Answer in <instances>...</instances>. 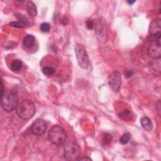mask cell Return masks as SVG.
Wrapping results in <instances>:
<instances>
[{"instance_id":"7402d4cb","label":"cell","mask_w":161,"mask_h":161,"mask_svg":"<svg viewBox=\"0 0 161 161\" xmlns=\"http://www.w3.org/2000/svg\"><path fill=\"white\" fill-rule=\"evenodd\" d=\"M86 24L87 28L89 30L92 29V28L94 27V22L92 20H91V19H88V20L86 21Z\"/></svg>"},{"instance_id":"7a4b0ae2","label":"cell","mask_w":161,"mask_h":161,"mask_svg":"<svg viewBox=\"0 0 161 161\" xmlns=\"http://www.w3.org/2000/svg\"><path fill=\"white\" fill-rule=\"evenodd\" d=\"M67 135L65 130L60 126H52L48 132V139L53 145L60 146L65 143Z\"/></svg>"},{"instance_id":"5b68a950","label":"cell","mask_w":161,"mask_h":161,"mask_svg":"<svg viewBox=\"0 0 161 161\" xmlns=\"http://www.w3.org/2000/svg\"><path fill=\"white\" fill-rule=\"evenodd\" d=\"M75 52L79 65L82 69H87L89 65V56L84 47L82 45L77 43L75 46Z\"/></svg>"},{"instance_id":"cb8c5ba5","label":"cell","mask_w":161,"mask_h":161,"mask_svg":"<svg viewBox=\"0 0 161 161\" xmlns=\"http://www.w3.org/2000/svg\"><path fill=\"white\" fill-rule=\"evenodd\" d=\"M1 96L4 93V87H3V82H2V81H1Z\"/></svg>"},{"instance_id":"7c38bea8","label":"cell","mask_w":161,"mask_h":161,"mask_svg":"<svg viewBox=\"0 0 161 161\" xmlns=\"http://www.w3.org/2000/svg\"><path fill=\"white\" fill-rule=\"evenodd\" d=\"M28 25L27 20L24 17L19 16L18 17V20L16 21H13L9 23V25L13 27L19 28H24Z\"/></svg>"},{"instance_id":"44dd1931","label":"cell","mask_w":161,"mask_h":161,"mask_svg":"<svg viewBox=\"0 0 161 161\" xmlns=\"http://www.w3.org/2000/svg\"><path fill=\"white\" fill-rule=\"evenodd\" d=\"M133 70L131 69H126L123 71V74L125 78H130L133 75Z\"/></svg>"},{"instance_id":"e0dca14e","label":"cell","mask_w":161,"mask_h":161,"mask_svg":"<svg viewBox=\"0 0 161 161\" xmlns=\"http://www.w3.org/2000/svg\"><path fill=\"white\" fill-rule=\"evenodd\" d=\"M118 117L123 120H130L131 118V113L129 110L125 109L118 114Z\"/></svg>"},{"instance_id":"ba28073f","label":"cell","mask_w":161,"mask_h":161,"mask_svg":"<svg viewBox=\"0 0 161 161\" xmlns=\"http://www.w3.org/2000/svg\"><path fill=\"white\" fill-rule=\"evenodd\" d=\"M108 84L113 92H119L121 85V75L120 72L118 71L112 72L108 77Z\"/></svg>"},{"instance_id":"603a6c76","label":"cell","mask_w":161,"mask_h":161,"mask_svg":"<svg viewBox=\"0 0 161 161\" xmlns=\"http://www.w3.org/2000/svg\"><path fill=\"white\" fill-rule=\"evenodd\" d=\"M77 160H91V159L87 157H82L79 158Z\"/></svg>"},{"instance_id":"30bf717a","label":"cell","mask_w":161,"mask_h":161,"mask_svg":"<svg viewBox=\"0 0 161 161\" xmlns=\"http://www.w3.org/2000/svg\"><path fill=\"white\" fill-rule=\"evenodd\" d=\"M161 30V23H160V19L157 18L153 20L149 26L148 32L150 35L155 36L157 34L160 33Z\"/></svg>"},{"instance_id":"4fadbf2b","label":"cell","mask_w":161,"mask_h":161,"mask_svg":"<svg viewBox=\"0 0 161 161\" xmlns=\"http://www.w3.org/2000/svg\"><path fill=\"white\" fill-rule=\"evenodd\" d=\"M140 123L143 127V128L147 131H150L153 128V124L150 120V119L147 116H143L140 119Z\"/></svg>"},{"instance_id":"9c48e42d","label":"cell","mask_w":161,"mask_h":161,"mask_svg":"<svg viewBox=\"0 0 161 161\" xmlns=\"http://www.w3.org/2000/svg\"><path fill=\"white\" fill-rule=\"evenodd\" d=\"M47 130V125L45 121L42 119H36L31 125V133L36 136L42 135Z\"/></svg>"},{"instance_id":"52a82bcc","label":"cell","mask_w":161,"mask_h":161,"mask_svg":"<svg viewBox=\"0 0 161 161\" xmlns=\"http://www.w3.org/2000/svg\"><path fill=\"white\" fill-rule=\"evenodd\" d=\"M148 54L150 57L154 59H158L161 57L160 47V33L155 36V38L151 42L148 48Z\"/></svg>"},{"instance_id":"9a60e30c","label":"cell","mask_w":161,"mask_h":161,"mask_svg":"<svg viewBox=\"0 0 161 161\" xmlns=\"http://www.w3.org/2000/svg\"><path fill=\"white\" fill-rule=\"evenodd\" d=\"M23 66L22 62L20 60H14L10 64L9 68L13 71H19Z\"/></svg>"},{"instance_id":"ac0fdd59","label":"cell","mask_w":161,"mask_h":161,"mask_svg":"<svg viewBox=\"0 0 161 161\" xmlns=\"http://www.w3.org/2000/svg\"><path fill=\"white\" fill-rule=\"evenodd\" d=\"M42 72L45 75H52L55 72V69L52 67H45L42 69Z\"/></svg>"},{"instance_id":"8fae6325","label":"cell","mask_w":161,"mask_h":161,"mask_svg":"<svg viewBox=\"0 0 161 161\" xmlns=\"http://www.w3.org/2000/svg\"><path fill=\"white\" fill-rule=\"evenodd\" d=\"M35 42V36L32 35H27L23 40V45L25 48L30 49L34 46Z\"/></svg>"},{"instance_id":"2e32d148","label":"cell","mask_w":161,"mask_h":161,"mask_svg":"<svg viewBox=\"0 0 161 161\" xmlns=\"http://www.w3.org/2000/svg\"><path fill=\"white\" fill-rule=\"evenodd\" d=\"M130 138H131V134L129 132H126L123 133L121 135V138H119V143L121 145H126L129 142Z\"/></svg>"},{"instance_id":"8992f818","label":"cell","mask_w":161,"mask_h":161,"mask_svg":"<svg viewBox=\"0 0 161 161\" xmlns=\"http://www.w3.org/2000/svg\"><path fill=\"white\" fill-rule=\"evenodd\" d=\"M95 30L97 37L99 42H105L108 37V29L106 19L103 17H99L95 23Z\"/></svg>"},{"instance_id":"d6986e66","label":"cell","mask_w":161,"mask_h":161,"mask_svg":"<svg viewBox=\"0 0 161 161\" xmlns=\"http://www.w3.org/2000/svg\"><path fill=\"white\" fill-rule=\"evenodd\" d=\"M40 30L42 31V32H44V33H47V32H49L50 31V26L48 23H42L40 26Z\"/></svg>"},{"instance_id":"277c9868","label":"cell","mask_w":161,"mask_h":161,"mask_svg":"<svg viewBox=\"0 0 161 161\" xmlns=\"http://www.w3.org/2000/svg\"><path fill=\"white\" fill-rule=\"evenodd\" d=\"M64 154L67 160H77L80 155V148L76 142L69 141L64 147Z\"/></svg>"},{"instance_id":"d4e9b609","label":"cell","mask_w":161,"mask_h":161,"mask_svg":"<svg viewBox=\"0 0 161 161\" xmlns=\"http://www.w3.org/2000/svg\"><path fill=\"white\" fill-rule=\"evenodd\" d=\"M127 2H128V3H129V4H130V5H131V4H133V3H135V1H128Z\"/></svg>"},{"instance_id":"6da1fadb","label":"cell","mask_w":161,"mask_h":161,"mask_svg":"<svg viewBox=\"0 0 161 161\" xmlns=\"http://www.w3.org/2000/svg\"><path fill=\"white\" fill-rule=\"evenodd\" d=\"M19 97L14 90H6L1 96V105L6 112L9 113L16 109L19 104Z\"/></svg>"},{"instance_id":"3957f363","label":"cell","mask_w":161,"mask_h":161,"mask_svg":"<svg viewBox=\"0 0 161 161\" xmlns=\"http://www.w3.org/2000/svg\"><path fill=\"white\" fill-rule=\"evenodd\" d=\"M16 109L18 116L23 119H30L36 112L35 106L30 100H23L19 103Z\"/></svg>"},{"instance_id":"ffe728a7","label":"cell","mask_w":161,"mask_h":161,"mask_svg":"<svg viewBox=\"0 0 161 161\" xmlns=\"http://www.w3.org/2000/svg\"><path fill=\"white\" fill-rule=\"evenodd\" d=\"M112 141V136L109 133H106L103 137V142L106 145L109 144Z\"/></svg>"},{"instance_id":"5bb4252c","label":"cell","mask_w":161,"mask_h":161,"mask_svg":"<svg viewBox=\"0 0 161 161\" xmlns=\"http://www.w3.org/2000/svg\"><path fill=\"white\" fill-rule=\"evenodd\" d=\"M26 9L28 14L31 16L35 17L37 14V9L35 4L32 1H28L26 6Z\"/></svg>"}]
</instances>
